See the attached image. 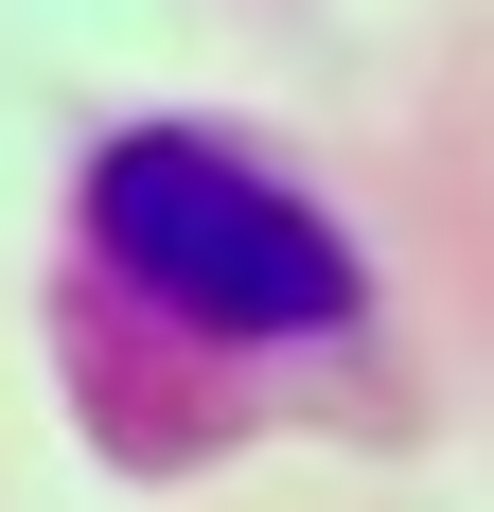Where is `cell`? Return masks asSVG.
Listing matches in <instances>:
<instances>
[{"label":"cell","mask_w":494,"mask_h":512,"mask_svg":"<svg viewBox=\"0 0 494 512\" xmlns=\"http://www.w3.org/2000/svg\"><path fill=\"white\" fill-rule=\"evenodd\" d=\"M89 212V265L142 283L177 336H230V354H300V336H353L371 318V265L283 159L212 142V124H124V142L71 177Z\"/></svg>","instance_id":"6da1fadb"}]
</instances>
